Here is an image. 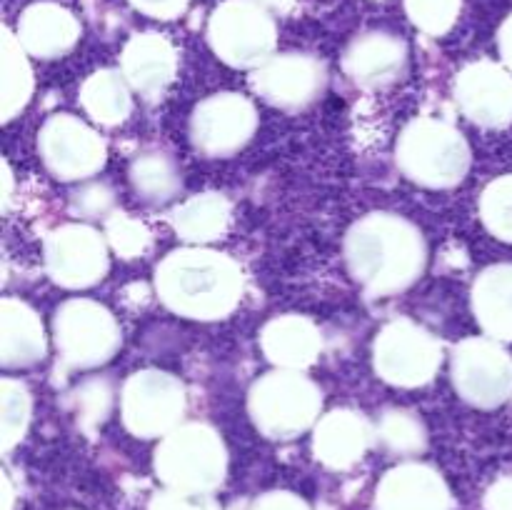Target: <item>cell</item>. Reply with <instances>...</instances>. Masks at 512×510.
<instances>
[{
  "instance_id": "2",
  "label": "cell",
  "mask_w": 512,
  "mask_h": 510,
  "mask_svg": "<svg viewBox=\"0 0 512 510\" xmlns=\"http://www.w3.org/2000/svg\"><path fill=\"white\" fill-rule=\"evenodd\" d=\"M155 290L168 310L188 320L228 318L243 300V268L230 255L190 245L165 255L155 268Z\"/></svg>"
},
{
  "instance_id": "19",
  "label": "cell",
  "mask_w": 512,
  "mask_h": 510,
  "mask_svg": "<svg viewBox=\"0 0 512 510\" xmlns=\"http://www.w3.org/2000/svg\"><path fill=\"white\" fill-rule=\"evenodd\" d=\"M178 70V53L158 33H143L128 40L123 50L120 73L125 75L133 93L143 100H158L173 83Z\"/></svg>"
},
{
  "instance_id": "15",
  "label": "cell",
  "mask_w": 512,
  "mask_h": 510,
  "mask_svg": "<svg viewBox=\"0 0 512 510\" xmlns=\"http://www.w3.org/2000/svg\"><path fill=\"white\" fill-rule=\"evenodd\" d=\"M458 108L483 128H505L512 123V70L493 60L465 65L453 85Z\"/></svg>"
},
{
  "instance_id": "18",
  "label": "cell",
  "mask_w": 512,
  "mask_h": 510,
  "mask_svg": "<svg viewBox=\"0 0 512 510\" xmlns=\"http://www.w3.org/2000/svg\"><path fill=\"white\" fill-rule=\"evenodd\" d=\"M408 65V45L390 33H365L345 50L343 68L363 90H380L395 83Z\"/></svg>"
},
{
  "instance_id": "37",
  "label": "cell",
  "mask_w": 512,
  "mask_h": 510,
  "mask_svg": "<svg viewBox=\"0 0 512 510\" xmlns=\"http://www.w3.org/2000/svg\"><path fill=\"white\" fill-rule=\"evenodd\" d=\"M130 3L138 10H143L145 15H150V18L168 20L183 13L188 0H130Z\"/></svg>"
},
{
  "instance_id": "24",
  "label": "cell",
  "mask_w": 512,
  "mask_h": 510,
  "mask_svg": "<svg viewBox=\"0 0 512 510\" xmlns=\"http://www.w3.org/2000/svg\"><path fill=\"white\" fill-rule=\"evenodd\" d=\"M233 210L225 195L220 193H203L193 195L170 215L175 233L193 245H205L218 240L228 230Z\"/></svg>"
},
{
  "instance_id": "6",
  "label": "cell",
  "mask_w": 512,
  "mask_h": 510,
  "mask_svg": "<svg viewBox=\"0 0 512 510\" xmlns=\"http://www.w3.org/2000/svg\"><path fill=\"white\" fill-rule=\"evenodd\" d=\"M58 368L93 370L118 353L123 335L115 315L88 298L65 300L53 315Z\"/></svg>"
},
{
  "instance_id": "26",
  "label": "cell",
  "mask_w": 512,
  "mask_h": 510,
  "mask_svg": "<svg viewBox=\"0 0 512 510\" xmlns=\"http://www.w3.org/2000/svg\"><path fill=\"white\" fill-rule=\"evenodd\" d=\"M135 195L148 205H163L183 190V170L178 160L163 150H145L135 155L128 170Z\"/></svg>"
},
{
  "instance_id": "32",
  "label": "cell",
  "mask_w": 512,
  "mask_h": 510,
  "mask_svg": "<svg viewBox=\"0 0 512 510\" xmlns=\"http://www.w3.org/2000/svg\"><path fill=\"white\" fill-rule=\"evenodd\" d=\"M105 240H108V245L120 255V258L133 260L148 250L150 230L145 228L140 220L123 213V210H115V213L105 220Z\"/></svg>"
},
{
  "instance_id": "39",
  "label": "cell",
  "mask_w": 512,
  "mask_h": 510,
  "mask_svg": "<svg viewBox=\"0 0 512 510\" xmlns=\"http://www.w3.org/2000/svg\"><path fill=\"white\" fill-rule=\"evenodd\" d=\"M498 48H500V55H503L505 65H508V68L512 70V15L508 20H505L503 28H500Z\"/></svg>"
},
{
  "instance_id": "25",
  "label": "cell",
  "mask_w": 512,
  "mask_h": 510,
  "mask_svg": "<svg viewBox=\"0 0 512 510\" xmlns=\"http://www.w3.org/2000/svg\"><path fill=\"white\" fill-rule=\"evenodd\" d=\"M80 105L100 125H120L133 110V88L120 70H98L80 85Z\"/></svg>"
},
{
  "instance_id": "28",
  "label": "cell",
  "mask_w": 512,
  "mask_h": 510,
  "mask_svg": "<svg viewBox=\"0 0 512 510\" xmlns=\"http://www.w3.org/2000/svg\"><path fill=\"white\" fill-rule=\"evenodd\" d=\"M375 440L390 455L413 458L428 448V428L418 413L395 408L380 415L378 425H375Z\"/></svg>"
},
{
  "instance_id": "34",
  "label": "cell",
  "mask_w": 512,
  "mask_h": 510,
  "mask_svg": "<svg viewBox=\"0 0 512 510\" xmlns=\"http://www.w3.org/2000/svg\"><path fill=\"white\" fill-rule=\"evenodd\" d=\"M70 210L80 218L108 220L115 213V193L105 183L80 185L70 195Z\"/></svg>"
},
{
  "instance_id": "29",
  "label": "cell",
  "mask_w": 512,
  "mask_h": 510,
  "mask_svg": "<svg viewBox=\"0 0 512 510\" xmlns=\"http://www.w3.org/2000/svg\"><path fill=\"white\" fill-rule=\"evenodd\" d=\"M30 413H33V398L25 383L13 378L0 380V448L3 453H10L25 438Z\"/></svg>"
},
{
  "instance_id": "41",
  "label": "cell",
  "mask_w": 512,
  "mask_h": 510,
  "mask_svg": "<svg viewBox=\"0 0 512 510\" xmlns=\"http://www.w3.org/2000/svg\"><path fill=\"white\" fill-rule=\"evenodd\" d=\"M3 180H5V190H3V208H8V200H10V168H8V163L3 165Z\"/></svg>"
},
{
  "instance_id": "31",
  "label": "cell",
  "mask_w": 512,
  "mask_h": 510,
  "mask_svg": "<svg viewBox=\"0 0 512 510\" xmlns=\"http://www.w3.org/2000/svg\"><path fill=\"white\" fill-rule=\"evenodd\" d=\"M480 220L503 243H512V175L495 178L480 195Z\"/></svg>"
},
{
  "instance_id": "16",
  "label": "cell",
  "mask_w": 512,
  "mask_h": 510,
  "mask_svg": "<svg viewBox=\"0 0 512 510\" xmlns=\"http://www.w3.org/2000/svg\"><path fill=\"white\" fill-rule=\"evenodd\" d=\"M453 495L435 468L403 463L388 470L375 490V510H450Z\"/></svg>"
},
{
  "instance_id": "36",
  "label": "cell",
  "mask_w": 512,
  "mask_h": 510,
  "mask_svg": "<svg viewBox=\"0 0 512 510\" xmlns=\"http://www.w3.org/2000/svg\"><path fill=\"white\" fill-rule=\"evenodd\" d=\"M250 510H310V505L288 490H273V493L260 495Z\"/></svg>"
},
{
  "instance_id": "9",
  "label": "cell",
  "mask_w": 512,
  "mask_h": 510,
  "mask_svg": "<svg viewBox=\"0 0 512 510\" xmlns=\"http://www.w3.org/2000/svg\"><path fill=\"white\" fill-rule=\"evenodd\" d=\"M213 53L230 68L255 70L273 58L275 23L253 0H228L213 13L208 25Z\"/></svg>"
},
{
  "instance_id": "11",
  "label": "cell",
  "mask_w": 512,
  "mask_h": 510,
  "mask_svg": "<svg viewBox=\"0 0 512 510\" xmlns=\"http://www.w3.org/2000/svg\"><path fill=\"white\" fill-rule=\"evenodd\" d=\"M258 130V110L240 93H215L200 100L190 115V143L205 158L240 153Z\"/></svg>"
},
{
  "instance_id": "30",
  "label": "cell",
  "mask_w": 512,
  "mask_h": 510,
  "mask_svg": "<svg viewBox=\"0 0 512 510\" xmlns=\"http://www.w3.org/2000/svg\"><path fill=\"white\" fill-rule=\"evenodd\" d=\"M115 390L110 385V380L105 378H90L83 380L78 388L70 395V405H73V413L78 418V423L83 428L93 430L98 425L105 423V418L113 410Z\"/></svg>"
},
{
  "instance_id": "22",
  "label": "cell",
  "mask_w": 512,
  "mask_h": 510,
  "mask_svg": "<svg viewBox=\"0 0 512 510\" xmlns=\"http://www.w3.org/2000/svg\"><path fill=\"white\" fill-rule=\"evenodd\" d=\"M80 38V25L65 8L53 3H38L28 8L20 18L18 40L25 53L35 58H60L68 53Z\"/></svg>"
},
{
  "instance_id": "14",
  "label": "cell",
  "mask_w": 512,
  "mask_h": 510,
  "mask_svg": "<svg viewBox=\"0 0 512 510\" xmlns=\"http://www.w3.org/2000/svg\"><path fill=\"white\" fill-rule=\"evenodd\" d=\"M328 83L325 63L305 53L273 55L268 63L253 70L250 88L268 105L298 113L323 95Z\"/></svg>"
},
{
  "instance_id": "4",
  "label": "cell",
  "mask_w": 512,
  "mask_h": 510,
  "mask_svg": "<svg viewBox=\"0 0 512 510\" xmlns=\"http://www.w3.org/2000/svg\"><path fill=\"white\" fill-rule=\"evenodd\" d=\"M153 468L165 488L210 495L228 473V448L210 425L180 423L173 433L160 438Z\"/></svg>"
},
{
  "instance_id": "10",
  "label": "cell",
  "mask_w": 512,
  "mask_h": 510,
  "mask_svg": "<svg viewBox=\"0 0 512 510\" xmlns=\"http://www.w3.org/2000/svg\"><path fill=\"white\" fill-rule=\"evenodd\" d=\"M453 385L465 403L493 410L512 395V358L493 338H465L450 360Z\"/></svg>"
},
{
  "instance_id": "21",
  "label": "cell",
  "mask_w": 512,
  "mask_h": 510,
  "mask_svg": "<svg viewBox=\"0 0 512 510\" xmlns=\"http://www.w3.org/2000/svg\"><path fill=\"white\" fill-rule=\"evenodd\" d=\"M48 353L40 315L18 298L0 300V365L5 370L30 368Z\"/></svg>"
},
{
  "instance_id": "5",
  "label": "cell",
  "mask_w": 512,
  "mask_h": 510,
  "mask_svg": "<svg viewBox=\"0 0 512 510\" xmlns=\"http://www.w3.org/2000/svg\"><path fill=\"white\" fill-rule=\"evenodd\" d=\"M323 410V390L303 370H273L253 383L248 413L270 440H293L315 428Z\"/></svg>"
},
{
  "instance_id": "23",
  "label": "cell",
  "mask_w": 512,
  "mask_h": 510,
  "mask_svg": "<svg viewBox=\"0 0 512 510\" xmlns=\"http://www.w3.org/2000/svg\"><path fill=\"white\" fill-rule=\"evenodd\" d=\"M473 313L483 333L493 340H512V265L498 263L475 278Z\"/></svg>"
},
{
  "instance_id": "35",
  "label": "cell",
  "mask_w": 512,
  "mask_h": 510,
  "mask_svg": "<svg viewBox=\"0 0 512 510\" xmlns=\"http://www.w3.org/2000/svg\"><path fill=\"white\" fill-rule=\"evenodd\" d=\"M148 510H220L213 495L183 493V490L165 488L150 498Z\"/></svg>"
},
{
  "instance_id": "33",
  "label": "cell",
  "mask_w": 512,
  "mask_h": 510,
  "mask_svg": "<svg viewBox=\"0 0 512 510\" xmlns=\"http://www.w3.org/2000/svg\"><path fill=\"white\" fill-rule=\"evenodd\" d=\"M408 15L428 35H443L455 25L460 0H405Z\"/></svg>"
},
{
  "instance_id": "13",
  "label": "cell",
  "mask_w": 512,
  "mask_h": 510,
  "mask_svg": "<svg viewBox=\"0 0 512 510\" xmlns=\"http://www.w3.org/2000/svg\"><path fill=\"white\" fill-rule=\"evenodd\" d=\"M38 150L45 168L58 180H88L108 160L105 140L70 113L50 115L38 133Z\"/></svg>"
},
{
  "instance_id": "20",
  "label": "cell",
  "mask_w": 512,
  "mask_h": 510,
  "mask_svg": "<svg viewBox=\"0 0 512 510\" xmlns=\"http://www.w3.org/2000/svg\"><path fill=\"white\" fill-rule=\"evenodd\" d=\"M260 350L275 368L305 370L318 363L323 335L305 315H278L260 330Z\"/></svg>"
},
{
  "instance_id": "27",
  "label": "cell",
  "mask_w": 512,
  "mask_h": 510,
  "mask_svg": "<svg viewBox=\"0 0 512 510\" xmlns=\"http://www.w3.org/2000/svg\"><path fill=\"white\" fill-rule=\"evenodd\" d=\"M33 68L28 63L25 48L20 45L18 35L3 30V98H0V113L5 123L20 115V110L30 103L33 95Z\"/></svg>"
},
{
  "instance_id": "38",
  "label": "cell",
  "mask_w": 512,
  "mask_h": 510,
  "mask_svg": "<svg viewBox=\"0 0 512 510\" xmlns=\"http://www.w3.org/2000/svg\"><path fill=\"white\" fill-rule=\"evenodd\" d=\"M485 508L488 510H512V480H498L485 495Z\"/></svg>"
},
{
  "instance_id": "8",
  "label": "cell",
  "mask_w": 512,
  "mask_h": 510,
  "mask_svg": "<svg viewBox=\"0 0 512 510\" xmlns=\"http://www.w3.org/2000/svg\"><path fill=\"white\" fill-rule=\"evenodd\" d=\"M443 343L408 318L393 320L373 343V365L380 380L395 388H420L438 375Z\"/></svg>"
},
{
  "instance_id": "42",
  "label": "cell",
  "mask_w": 512,
  "mask_h": 510,
  "mask_svg": "<svg viewBox=\"0 0 512 510\" xmlns=\"http://www.w3.org/2000/svg\"><path fill=\"white\" fill-rule=\"evenodd\" d=\"M3 493H5V510H10L13 508V490H10V480H8V475H5L3 478Z\"/></svg>"
},
{
  "instance_id": "1",
  "label": "cell",
  "mask_w": 512,
  "mask_h": 510,
  "mask_svg": "<svg viewBox=\"0 0 512 510\" xmlns=\"http://www.w3.org/2000/svg\"><path fill=\"white\" fill-rule=\"evenodd\" d=\"M345 263L368 298H393L415 285L428 265L418 225L395 213H370L345 235Z\"/></svg>"
},
{
  "instance_id": "40",
  "label": "cell",
  "mask_w": 512,
  "mask_h": 510,
  "mask_svg": "<svg viewBox=\"0 0 512 510\" xmlns=\"http://www.w3.org/2000/svg\"><path fill=\"white\" fill-rule=\"evenodd\" d=\"M255 3H260L263 8H275V10H285L293 5V0H255Z\"/></svg>"
},
{
  "instance_id": "17",
  "label": "cell",
  "mask_w": 512,
  "mask_h": 510,
  "mask_svg": "<svg viewBox=\"0 0 512 510\" xmlns=\"http://www.w3.org/2000/svg\"><path fill=\"white\" fill-rule=\"evenodd\" d=\"M373 440L375 428L358 410L338 408L325 413L313 428V453L325 468L348 470L363 460Z\"/></svg>"
},
{
  "instance_id": "12",
  "label": "cell",
  "mask_w": 512,
  "mask_h": 510,
  "mask_svg": "<svg viewBox=\"0 0 512 510\" xmlns=\"http://www.w3.org/2000/svg\"><path fill=\"white\" fill-rule=\"evenodd\" d=\"M45 270L60 288L85 290L108 275V240L83 223L60 225L43 243Z\"/></svg>"
},
{
  "instance_id": "7",
  "label": "cell",
  "mask_w": 512,
  "mask_h": 510,
  "mask_svg": "<svg viewBox=\"0 0 512 510\" xmlns=\"http://www.w3.org/2000/svg\"><path fill=\"white\" fill-rule=\"evenodd\" d=\"M185 410V385L165 370H138L120 390V418L135 438H165L183 423Z\"/></svg>"
},
{
  "instance_id": "3",
  "label": "cell",
  "mask_w": 512,
  "mask_h": 510,
  "mask_svg": "<svg viewBox=\"0 0 512 510\" xmlns=\"http://www.w3.org/2000/svg\"><path fill=\"white\" fill-rule=\"evenodd\" d=\"M395 163L423 188H453L470 170V145L453 123L423 115L400 130Z\"/></svg>"
}]
</instances>
